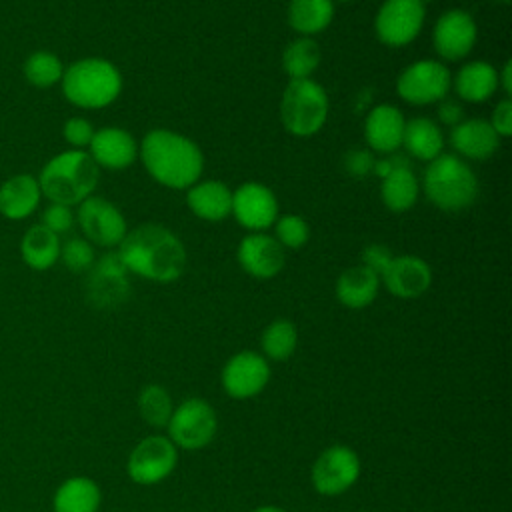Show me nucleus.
<instances>
[{
    "instance_id": "obj_1",
    "label": "nucleus",
    "mask_w": 512,
    "mask_h": 512,
    "mask_svg": "<svg viewBox=\"0 0 512 512\" xmlns=\"http://www.w3.org/2000/svg\"><path fill=\"white\" fill-rule=\"evenodd\" d=\"M118 258L128 272L162 284L174 282L186 268L184 244L160 224H142L126 232L118 244Z\"/></svg>"
},
{
    "instance_id": "obj_2",
    "label": "nucleus",
    "mask_w": 512,
    "mask_h": 512,
    "mask_svg": "<svg viewBox=\"0 0 512 512\" xmlns=\"http://www.w3.org/2000/svg\"><path fill=\"white\" fill-rule=\"evenodd\" d=\"M138 156L146 172L172 190H188L200 180L204 168L198 144L168 128L150 130L138 146Z\"/></svg>"
},
{
    "instance_id": "obj_3",
    "label": "nucleus",
    "mask_w": 512,
    "mask_h": 512,
    "mask_svg": "<svg viewBox=\"0 0 512 512\" xmlns=\"http://www.w3.org/2000/svg\"><path fill=\"white\" fill-rule=\"evenodd\" d=\"M100 168L84 150H66L54 156L40 172V192L54 204L74 206L92 196Z\"/></svg>"
},
{
    "instance_id": "obj_4",
    "label": "nucleus",
    "mask_w": 512,
    "mask_h": 512,
    "mask_svg": "<svg viewBox=\"0 0 512 512\" xmlns=\"http://www.w3.org/2000/svg\"><path fill=\"white\" fill-rule=\"evenodd\" d=\"M422 188L436 208L458 212L474 204L478 196V178L460 156L442 152L428 162L422 176Z\"/></svg>"
},
{
    "instance_id": "obj_5",
    "label": "nucleus",
    "mask_w": 512,
    "mask_h": 512,
    "mask_svg": "<svg viewBox=\"0 0 512 512\" xmlns=\"http://www.w3.org/2000/svg\"><path fill=\"white\" fill-rule=\"evenodd\" d=\"M122 90L118 68L104 58H84L62 74V92L78 108L98 110L110 106Z\"/></svg>"
},
{
    "instance_id": "obj_6",
    "label": "nucleus",
    "mask_w": 512,
    "mask_h": 512,
    "mask_svg": "<svg viewBox=\"0 0 512 512\" xmlns=\"http://www.w3.org/2000/svg\"><path fill=\"white\" fill-rule=\"evenodd\" d=\"M328 118V94L312 78L290 80L280 100L282 126L298 138L316 134Z\"/></svg>"
},
{
    "instance_id": "obj_7",
    "label": "nucleus",
    "mask_w": 512,
    "mask_h": 512,
    "mask_svg": "<svg viewBox=\"0 0 512 512\" xmlns=\"http://www.w3.org/2000/svg\"><path fill=\"white\" fill-rule=\"evenodd\" d=\"M166 428L168 438L176 444V448L200 450L216 436L218 418L206 400L186 398L172 410Z\"/></svg>"
},
{
    "instance_id": "obj_8",
    "label": "nucleus",
    "mask_w": 512,
    "mask_h": 512,
    "mask_svg": "<svg viewBox=\"0 0 512 512\" xmlns=\"http://www.w3.org/2000/svg\"><path fill=\"white\" fill-rule=\"evenodd\" d=\"M424 0H384L374 18L376 38L390 48L408 46L422 32Z\"/></svg>"
},
{
    "instance_id": "obj_9",
    "label": "nucleus",
    "mask_w": 512,
    "mask_h": 512,
    "mask_svg": "<svg viewBox=\"0 0 512 512\" xmlns=\"http://www.w3.org/2000/svg\"><path fill=\"white\" fill-rule=\"evenodd\" d=\"M450 86L452 76L444 62L418 60L400 72L396 80V94L412 106H426L446 98Z\"/></svg>"
},
{
    "instance_id": "obj_10",
    "label": "nucleus",
    "mask_w": 512,
    "mask_h": 512,
    "mask_svg": "<svg viewBox=\"0 0 512 512\" xmlns=\"http://www.w3.org/2000/svg\"><path fill=\"white\" fill-rule=\"evenodd\" d=\"M178 464V448L168 436H146L140 440L126 464V472L132 482L142 486H152L166 480Z\"/></svg>"
},
{
    "instance_id": "obj_11",
    "label": "nucleus",
    "mask_w": 512,
    "mask_h": 512,
    "mask_svg": "<svg viewBox=\"0 0 512 512\" xmlns=\"http://www.w3.org/2000/svg\"><path fill=\"white\" fill-rule=\"evenodd\" d=\"M360 476L358 454L344 444L328 446L312 464V486L320 496H340L350 490Z\"/></svg>"
},
{
    "instance_id": "obj_12",
    "label": "nucleus",
    "mask_w": 512,
    "mask_h": 512,
    "mask_svg": "<svg viewBox=\"0 0 512 512\" xmlns=\"http://www.w3.org/2000/svg\"><path fill=\"white\" fill-rule=\"evenodd\" d=\"M78 224L88 242L102 248L118 246L128 232L122 212L102 196H88L80 202Z\"/></svg>"
},
{
    "instance_id": "obj_13",
    "label": "nucleus",
    "mask_w": 512,
    "mask_h": 512,
    "mask_svg": "<svg viewBox=\"0 0 512 512\" xmlns=\"http://www.w3.org/2000/svg\"><path fill=\"white\" fill-rule=\"evenodd\" d=\"M220 380L230 398L246 400L266 388L270 380V364L262 354L242 350L224 364Z\"/></svg>"
},
{
    "instance_id": "obj_14",
    "label": "nucleus",
    "mask_w": 512,
    "mask_h": 512,
    "mask_svg": "<svg viewBox=\"0 0 512 512\" xmlns=\"http://www.w3.org/2000/svg\"><path fill=\"white\" fill-rule=\"evenodd\" d=\"M478 28L474 18L460 8L446 10L434 24L432 44L446 62H458L468 56L476 44Z\"/></svg>"
},
{
    "instance_id": "obj_15",
    "label": "nucleus",
    "mask_w": 512,
    "mask_h": 512,
    "mask_svg": "<svg viewBox=\"0 0 512 512\" xmlns=\"http://www.w3.org/2000/svg\"><path fill=\"white\" fill-rule=\"evenodd\" d=\"M246 230H266L278 218V200L274 192L260 182H246L232 192V212Z\"/></svg>"
},
{
    "instance_id": "obj_16",
    "label": "nucleus",
    "mask_w": 512,
    "mask_h": 512,
    "mask_svg": "<svg viewBox=\"0 0 512 512\" xmlns=\"http://www.w3.org/2000/svg\"><path fill=\"white\" fill-rule=\"evenodd\" d=\"M236 258L244 272L260 280L276 276L286 262V254L280 242L262 232H252L244 236L238 244Z\"/></svg>"
},
{
    "instance_id": "obj_17",
    "label": "nucleus",
    "mask_w": 512,
    "mask_h": 512,
    "mask_svg": "<svg viewBox=\"0 0 512 512\" xmlns=\"http://www.w3.org/2000/svg\"><path fill=\"white\" fill-rule=\"evenodd\" d=\"M380 280H384V286L392 296L410 300L422 296L430 288L432 270L428 262L418 256H394Z\"/></svg>"
},
{
    "instance_id": "obj_18",
    "label": "nucleus",
    "mask_w": 512,
    "mask_h": 512,
    "mask_svg": "<svg viewBox=\"0 0 512 512\" xmlns=\"http://www.w3.org/2000/svg\"><path fill=\"white\" fill-rule=\"evenodd\" d=\"M404 114L392 104L374 106L364 120V138L372 152L390 154L402 146Z\"/></svg>"
},
{
    "instance_id": "obj_19",
    "label": "nucleus",
    "mask_w": 512,
    "mask_h": 512,
    "mask_svg": "<svg viewBox=\"0 0 512 512\" xmlns=\"http://www.w3.org/2000/svg\"><path fill=\"white\" fill-rule=\"evenodd\" d=\"M90 156L92 160L108 170H124L138 156V144L134 136L122 128H102L96 130L90 140Z\"/></svg>"
},
{
    "instance_id": "obj_20",
    "label": "nucleus",
    "mask_w": 512,
    "mask_h": 512,
    "mask_svg": "<svg viewBox=\"0 0 512 512\" xmlns=\"http://www.w3.org/2000/svg\"><path fill=\"white\" fill-rule=\"evenodd\" d=\"M450 146L456 150V156L460 158L486 160L498 150L500 136L490 126L488 120L468 118L452 128Z\"/></svg>"
},
{
    "instance_id": "obj_21",
    "label": "nucleus",
    "mask_w": 512,
    "mask_h": 512,
    "mask_svg": "<svg viewBox=\"0 0 512 512\" xmlns=\"http://www.w3.org/2000/svg\"><path fill=\"white\" fill-rule=\"evenodd\" d=\"M188 208L206 222H220L232 212V192L220 180H198L186 190Z\"/></svg>"
},
{
    "instance_id": "obj_22",
    "label": "nucleus",
    "mask_w": 512,
    "mask_h": 512,
    "mask_svg": "<svg viewBox=\"0 0 512 512\" xmlns=\"http://www.w3.org/2000/svg\"><path fill=\"white\" fill-rule=\"evenodd\" d=\"M454 90L464 102H486L498 90V72L484 60L466 62L454 76Z\"/></svg>"
},
{
    "instance_id": "obj_23",
    "label": "nucleus",
    "mask_w": 512,
    "mask_h": 512,
    "mask_svg": "<svg viewBox=\"0 0 512 512\" xmlns=\"http://www.w3.org/2000/svg\"><path fill=\"white\" fill-rule=\"evenodd\" d=\"M380 288V276L370 268L358 264L344 270L336 282V298L352 310L366 308L374 302Z\"/></svg>"
},
{
    "instance_id": "obj_24",
    "label": "nucleus",
    "mask_w": 512,
    "mask_h": 512,
    "mask_svg": "<svg viewBox=\"0 0 512 512\" xmlns=\"http://www.w3.org/2000/svg\"><path fill=\"white\" fill-rule=\"evenodd\" d=\"M38 180L28 174H18L0 186V212L10 220L30 216L40 202Z\"/></svg>"
},
{
    "instance_id": "obj_25",
    "label": "nucleus",
    "mask_w": 512,
    "mask_h": 512,
    "mask_svg": "<svg viewBox=\"0 0 512 512\" xmlns=\"http://www.w3.org/2000/svg\"><path fill=\"white\" fill-rule=\"evenodd\" d=\"M102 492L88 476H70L54 492V512H98Z\"/></svg>"
},
{
    "instance_id": "obj_26",
    "label": "nucleus",
    "mask_w": 512,
    "mask_h": 512,
    "mask_svg": "<svg viewBox=\"0 0 512 512\" xmlns=\"http://www.w3.org/2000/svg\"><path fill=\"white\" fill-rule=\"evenodd\" d=\"M402 146L412 158L430 162L442 154L444 134L436 122H432L426 116H418V118L406 120Z\"/></svg>"
},
{
    "instance_id": "obj_27",
    "label": "nucleus",
    "mask_w": 512,
    "mask_h": 512,
    "mask_svg": "<svg viewBox=\"0 0 512 512\" xmlns=\"http://www.w3.org/2000/svg\"><path fill=\"white\" fill-rule=\"evenodd\" d=\"M334 18L332 0H290L288 24L302 36H314L324 32Z\"/></svg>"
},
{
    "instance_id": "obj_28",
    "label": "nucleus",
    "mask_w": 512,
    "mask_h": 512,
    "mask_svg": "<svg viewBox=\"0 0 512 512\" xmlns=\"http://www.w3.org/2000/svg\"><path fill=\"white\" fill-rule=\"evenodd\" d=\"M20 252L24 262L34 270H48L60 258V240L58 234L48 230L42 224L28 228L22 238Z\"/></svg>"
},
{
    "instance_id": "obj_29",
    "label": "nucleus",
    "mask_w": 512,
    "mask_h": 512,
    "mask_svg": "<svg viewBox=\"0 0 512 512\" xmlns=\"http://www.w3.org/2000/svg\"><path fill=\"white\" fill-rule=\"evenodd\" d=\"M418 192H420V182L410 168L394 170L392 174L382 178L380 196L384 206L392 212L410 210L418 200Z\"/></svg>"
},
{
    "instance_id": "obj_30",
    "label": "nucleus",
    "mask_w": 512,
    "mask_h": 512,
    "mask_svg": "<svg viewBox=\"0 0 512 512\" xmlns=\"http://www.w3.org/2000/svg\"><path fill=\"white\" fill-rule=\"evenodd\" d=\"M322 50L316 40L310 36H300L292 40L282 52V68L290 76V80L310 78L320 66Z\"/></svg>"
},
{
    "instance_id": "obj_31",
    "label": "nucleus",
    "mask_w": 512,
    "mask_h": 512,
    "mask_svg": "<svg viewBox=\"0 0 512 512\" xmlns=\"http://www.w3.org/2000/svg\"><path fill=\"white\" fill-rule=\"evenodd\" d=\"M260 344L266 360H288L298 346V330L290 320L278 318L264 328Z\"/></svg>"
},
{
    "instance_id": "obj_32",
    "label": "nucleus",
    "mask_w": 512,
    "mask_h": 512,
    "mask_svg": "<svg viewBox=\"0 0 512 512\" xmlns=\"http://www.w3.org/2000/svg\"><path fill=\"white\" fill-rule=\"evenodd\" d=\"M172 398L160 384H148L138 394V412L144 422L154 428H164L172 416Z\"/></svg>"
},
{
    "instance_id": "obj_33",
    "label": "nucleus",
    "mask_w": 512,
    "mask_h": 512,
    "mask_svg": "<svg viewBox=\"0 0 512 512\" xmlns=\"http://www.w3.org/2000/svg\"><path fill=\"white\" fill-rule=\"evenodd\" d=\"M62 74H64L62 62L58 60L56 54L46 50L32 52L24 62V76L36 88L54 86L58 80H62Z\"/></svg>"
},
{
    "instance_id": "obj_34",
    "label": "nucleus",
    "mask_w": 512,
    "mask_h": 512,
    "mask_svg": "<svg viewBox=\"0 0 512 512\" xmlns=\"http://www.w3.org/2000/svg\"><path fill=\"white\" fill-rule=\"evenodd\" d=\"M274 232H276V240L280 242V246L292 248V250L304 246L310 238L308 224L304 222V218H300L296 214H284V216L276 218Z\"/></svg>"
},
{
    "instance_id": "obj_35",
    "label": "nucleus",
    "mask_w": 512,
    "mask_h": 512,
    "mask_svg": "<svg viewBox=\"0 0 512 512\" xmlns=\"http://www.w3.org/2000/svg\"><path fill=\"white\" fill-rule=\"evenodd\" d=\"M60 256L68 270L84 272L94 264V248L88 240L72 238L64 246H60Z\"/></svg>"
},
{
    "instance_id": "obj_36",
    "label": "nucleus",
    "mask_w": 512,
    "mask_h": 512,
    "mask_svg": "<svg viewBox=\"0 0 512 512\" xmlns=\"http://www.w3.org/2000/svg\"><path fill=\"white\" fill-rule=\"evenodd\" d=\"M72 222H74L72 210H70V206H64V204H54L52 202L42 214V226H46L54 234L68 232L72 228Z\"/></svg>"
},
{
    "instance_id": "obj_37",
    "label": "nucleus",
    "mask_w": 512,
    "mask_h": 512,
    "mask_svg": "<svg viewBox=\"0 0 512 512\" xmlns=\"http://www.w3.org/2000/svg\"><path fill=\"white\" fill-rule=\"evenodd\" d=\"M374 152L368 150V148H356V150H350L346 152L344 156V170L350 174V176H356V178H362L366 174H370L374 170Z\"/></svg>"
},
{
    "instance_id": "obj_38",
    "label": "nucleus",
    "mask_w": 512,
    "mask_h": 512,
    "mask_svg": "<svg viewBox=\"0 0 512 512\" xmlns=\"http://www.w3.org/2000/svg\"><path fill=\"white\" fill-rule=\"evenodd\" d=\"M92 136H94V128H92V124L86 118H78L76 116V118L66 120V124H64V138H66L68 144L76 146V150L88 146Z\"/></svg>"
},
{
    "instance_id": "obj_39",
    "label": "nucleus",
    "mask_w": 512,
    "mask_h": 512,
    "mask_svg": "<svg viewBox=\"0 0 512 512\" xmlns=\"http://www.w3.org/2000/svg\"><path fill=\"white\" fill-rule=\"evenodd\" d=\"M392 258L394 256H392L390 248L384 246V244H368L362 250V266L370 268L378 276H382V272L388 268Z\"/></svg>"
},
{
    "instance_id": "obj_40",
    "label": "nucleus",
    "mask_w": 512,
    "mask_h": 512,
    "mask_svg": "<svg viewBox=\"0 0 512 512\" xmlns=\"http://www.w3.org/2000/svg\"><path fill=\"white\" fill-rule=\"evenodd\" d=\"M500 138H508L512 134V102L504 98L492 110V118L488 120Z\"/></svg>"
},
{
    "instance_id": "obj_41",
    "label": "nucleus",
    "mask_w": 512,
    "mask_h": 512,
    "mask_svg": "<svg viewBox=\"0 0 512 512\" xmlns=\"http://www.w3.org/2000/svg\"><path fill=\"white\" fill-rule=\"evenodd\" d=\"M438 118L442 124H448V126H456L464 120V108L458 100H450V98H442L440 100V106H438Z\"/></svg>"
},
{
    "instance_id": "obj_42",
    "label": "nucleus",
    "mask_w": 512,
    "mask_h": 512,
    "mask_svg": "<svg viewBox=\"0 0 512 512\" xmlns=\"http://www.w3.org/2000/svg\"><path fill=\"white\" fill-rule=\"evenodd\" d=\"M400 168H410L408 160L404 156H398L396 152H390V154H382V158L374 160L372 172L380 178H386L388 174H392L394 170H400Z\"/></svg>"
},
{
    "instance_id": "obj_43",
    "label": "nucleus",
    "mask_w": 512,
    "mask_h": 512,
    "mask_svg": "<svg viewBox=\"0 0 512 512\" xmlns=\"http://www.w3.org/2000/svg\"><path fill=\"white\" fill-rule=\"evenodd\" d=\"M498 86L510 96L512 94V62L506 60L502 70L498 72Z\"/></svg>"
},
{
    "instance_id": "obj_44",
    "label": "nucleus",
    "mask_w": 512,
    "mask_h": 512,
    "mask_svg": "<svg viewBox=\"0 0 512 512\" xmlns=\"http://www.w3.org/2000/svg\"><path fill=\"white\" fill-rule=\"evenodd\" d=\"M252 512H288V510H286V508H282V506L266 504V506H258V508H254Z\"/></svg>"
},
{
    "instance_id": "obj_45",
    "label": "nucleus",
    "mask_w": 512,
    "mask_h": 512,
    "mask_svg": "<svg viewBox=\"0 0 512 512\" xmlns=\"http://www.w3.org/2000/svg\"><path fill=\"white\" fill-rule=\"evenodd\" d=\"M332 2H350V0H332Z\"/></svg>"
},
{
    "instance_id": "obj_46",
    "label": "nucleus",
    "mask_w": 512,
    "mask_h": 512,
    "mask_svg": "<svg viewBox=\"0 0 512 512\" xmlns=\"http://www.w3.org/2000/svg\"><path fill=\"white\" fill-rule=\"evenodd\" d=\"M496 2H508V0H496Z\"/></svg>"
}]
</instances>
